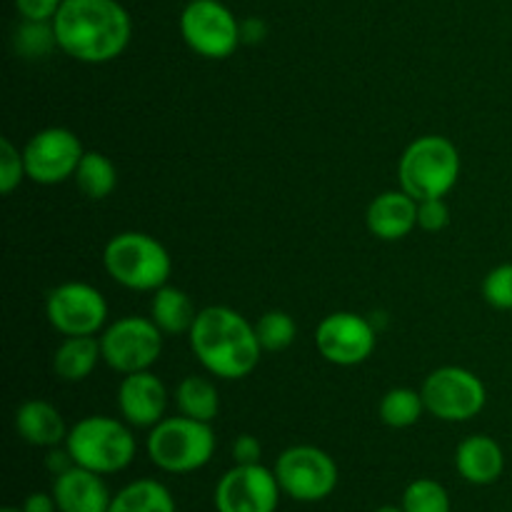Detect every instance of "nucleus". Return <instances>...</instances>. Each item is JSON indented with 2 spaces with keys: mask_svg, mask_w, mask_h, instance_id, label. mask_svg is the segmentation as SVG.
Segmentation results:
<instances>
[{
  "mask_svg": "<svg viewBox=\"0 0 512 512\" xmlns=\"http://www.w3.org/2000/svg\"><path fill=\"white\" fill-rule=\"evenodd\" d=\"M60 5L63 0H15L20 20H35V23H53Z\"/></svg>",
  "mask_w": 512,
  "mask_h": 512,
  "instance_id": "obj_32",
  "label": "nucleus"
},
{
  "mask_svg": "<svg viewBox=\"0 0 512 512\" xmlns=\"http://www.w3.org/2000/svg\"><path fill=\"white\" fill-rule=\"evenodd\" d=\"M375 512H405L400 505H383V508H378Z\"/></svg>",
  "mask_w": 512,
  "mask_h": 512,
  "instance_id": "obj_37",
  "label": "nucleus"
},
{
  "mask_svg": "<svg viewBox=\"0 0 512 512\" xmlns=\"http://www.w3.org/2000/svg\"><path fill=\"white\" fill-rule=\"evenodd\" d=\"M455 470L470 485H493L505 473V453L490 435H470L455 450Z\"/></svg>",
  "mask_w": 512,
  "mask_h": 512,
  "instance_id": "obj_19",
  "label": "nucleus"
},
{
  "mask_svg": "<svg viewBox=\"0 0 512 512\" xmlns=\"http://www.w3.org/2000/svg\"><path fill=\"white\" fill-rule=\"evenodd\" d=\"M45 463H48V470L50 473H53V478L55 475H60V473H65V470H70L75 465V460H73V455L68 453V448H50V453H48V460H45Z\"/></svg>",
  "mask_w": 512,
  "mask_h": 512,
  "instance_id": "obj_35",
  "label": "nucleus"
},
{
  "mask_svg": "<svg viewBox=\"0 0 512 512\" xmlns=\"http://www.w3.org/2000/svg\"><path fill=\"white\" fill-rule=\"evenodd\" d=\"M483 298L490 308L512 310V263L498 265L485 275Z\"/></svg>",
  "mask_w": 512,
  "mask_h": 512,
  "instance_id": "obj_30",
  "label": "nucleus"
},
{
  "mask_svg": "<svg viewBox=\"0 0 512 512\" xmlns=\"http://www.w3.org/2000/svg\"><path fill=\"white\" fill-rule=\"evenodd\" d=\"M195 360L220 380H243L258 368L260 340L255 323L228 305H208L188 333Z\"/></svg>",
  "mask_w": 512,
  "mask_h": 512,
  "instance_id": "obj_2",
  "label": "nucleus"
},
{
  "mask_svg": "<svg viewBox=\"0 0 512 512\" xmlns=\"http://www.w3.org/2000/svg\"><path fill=\"white\" fill-rule=\"evenodd\" d=\"M25 178L28 173H25L23 150L15 148L10 138H3L0 140V190L3 195H13Z\"/></svg>",
  "mask_w": 512,
  "mask_h": 512,
  "instance_id": "obj_29",
  "label": "nucleus"
},
{
  "mask_svg": "<svg viewBox=\"0 0 512 512\" xmlns=\"http://www.w3.org/2000/svg\"><path fill=\"white\" fill-rule=\"evenodd\" d=\"M15 433L20 435V440H25L33 448H58L65 445L68 440L70 428L65 425V418L60 415V410L55 408L48 400H25L20 403V408L15 410Z\"/></svg>",
  "mask_w": 512,
  "mask_h": 512,
  "instance_id": "obj_18",
  "label": "nucleus"
},
{
  "mask_svg": "<svg viewBox=\"0 0 512 512\" xmlns=\"http://www.w3.org/2000/svg\"><path fill=\"white\" fill-rule=\"evenodd\" d=\"M230 453H233L235 465H258L260 458H263V445H260V440L255 435L243 433L233 440Z\"/></svg>",
  "mask_w": 512,
  "mask_h": 512,
  "instance_id": "obj_33",
  "label": "nucleus"
},
{
  "mask_svg": "<svg viewBox=\"0 0 512 512\" xmlns=\"http://www.w3.org/2000/svg\"><path fill=\"white\" fill-rule=\"evenodd\" d=\"M45 315L50 328L63 338L98 335L108 325V300L90 283L70 280L50 290L45 298Z\"/></svg>",
  "mask_w": 512,
  "mask_h": 512,
  "instance_id": "obj_11",
  "label": "nucleus"
},
{
  "mask_svg": "<svg viewBox=\"0 0 512 512\" xmlns=\"http://www.w3.org/2000/svg\"><path fill=\"white\" fill-rule=\"evenodd\" d=\"M423 413H428L423 393L415 388H390L378 405L380 420L393 430L413 428Z\"/></svg>",
  "mask_w": 512,
  "mask_h": 512,
  "instance_id": "obj_25",
  "label": "nucleus"
},
{
  "mask_svg": "<svg viewBox=\"0 0 512 512\" xmlns=\"http://www.w3.org/2000/svg\"><path fill=\"white\" fill-rule=\"evenodd\" d=\"M198 313L200 310H195L190 295L175 285H163L150 300V318L163 330V335H188Z\"/></svg>",
  "mask_w": 512,
  "mask_h": 512,
  "instance_id": "obj_21",
  "label": "nucleus"
},
{
  "mask_svg": "<svg viewBox=\"0 0 512 512\" xmlns=\"http://www.w3.org/2000/svg\"><path fill=\"white\" fill-rule=\"evenodd\" d=\"M255 335H258L263 353H283L298 338V323L285 310H268L255 323Z\"/></svg>",
  "mask_w": 512,
  "mask_h": 512,
  "instance_id": "obj_26",
  "label": "nucleus"
},
{
  "mask_svg": "<svg viewBox=\"0 0 512 512\" xmlns=\"http://www.w3.org/2000/svg\"><path fill=\"white\" fill-rule=\"evenodd\" d=\"M65 448L80 468L98 475H115L130 468L138 453V440L123 418L88 415L70 428Z\"/></svg>",
  "mask_w": 512,
  "mask_h": 512,
  "instance_id": "obj_5",
  "label": "nucleus"
},
{
  "mask_svg": "<svg viewBox=\"0 0 512 512\" xmlns=\"http://www.w3.org/2000/svg\"><path fill=\"white\" fill-rule=\"evenodd\" d=\"M53 30L65 55L80 63L103 65L128 50L133 20L118 0H63Z\"/></svg>",
  "mask_w": 512,
  "mask_h": 512,
  "instance_id": "obj_1",
  "label": "nucleus"
},
{
  "mask_svg": "<svg viewBox=\"0 0 512 512\" xmlns=\"http://www.w3.org/2000/svg\"><path fill=\"white\" fill-rule=\"evenodd\" d=\"M85 148L70 128H43L25 143V173L38 185H58L75 178Z\"/></svg>",
  "mask_w": 512,
  "mask_h": 512,
  "instance_id": "obj_12",
  "label": "nucleus"
},
{
  "mask_svg": "<svg viewBox=\"0 0 512 512\" xmlns=\"http://www.w3.org/2000/svg\"><path fill=\"white\" fill-rule=\"evenodd\" d=\"M280 495L278 478L263 463L233 465L215 485L213 505L218 512H275Z\"/></svg>",
  "mask_w": 512,
  "mask_h": 512,
  "instance_id": "obj_13",
  "label": "nucleus"
},
{
  "mask_svg": "<svg viewBox=\"0 0 512 512\" xmlns=\"http://www.w3.org/2000/svg\"><path fill=\"white\" fill-rule=\"evenodd\" d=\"M20 508L23 512H58V503H55L53 493H30Z\"/></svg>",
  "mask_w": 512,
  "mask_h": 512,
  "instance_id": "obj_34",
  "label": "nucleus"
},
{
  "mask_svg": "<svg viewBox=\"0 0 512 512\" xmlns=\"http://www.w3.org/2000/svg\"><path fill=\"white\" fill-rule=\"evenodd\" d=\"M240 30H243V43H260L265 38V23L258 18L243 20Z\"/></svg>",
  "mask_w": 512,
  "mask_h": 512,
  "instance_id": "obj_36",
  "label": "nucleus"
},
{
  "mask_svg": "<svg viewBox=\"0 0 512 512\" xmlns=\"http://www.w3.org/2000/svg\"><path fill=\"white\" fill-rule=\"evenodd\" d=\"M215 430L210 423L188 415H165L148 430L145 450L150 463L170 475H188L205 468L215 455Z\"/></svg>",
  "mask_w": 512,
  "mask_h": 512,
  "instance_id": "obj_4",
  "label": "nucleus"
},
{
  "mask_svg": "<svg viewBox=\"0 0 512 512\" xmlns=\"http://www.w3.org/2000/svg\"><path fill=\"white\" fill-rule=\"evenodd\" d=\"M173 400L180 415L203 420V423H213L220 413L218 388L205 375H188L180 380L173 390Z\"/></svg>",
  "mask_w": 512,
  "mask_h": 512,
  "instance_id": "obj_23",
  "label": "nucleus"
},
{
  "mask_svg": "<svg viewBox=\"0 0 512 512\" xmlns=\"http://www.w3.org/2000/svg\"><path fill=\"white\" fill-rule=\"evenodd\" d=\"M103 360L100 338L95 335H70L60 340L53 353V373L65 383H83L95 373Z\"/></svg>",
  "mask_w": 512,
  "mask_h": 512,
  "instance_id": "obj_20",
  "label": "nucleus"
},
{
  "mask_svg": "<svg viewBox=\"0 0 512 512\" xmlns=\"http://www.w3.org/2000/svg\"><path fill=\"white\" fill-rule=\"evenodd\" d=\"M53 48H58L53 23H35V20H23L15 30V50L23 58H45Z\"/></svg>",
  "mask_w": 512,
  "mask_h": 512,
  "instance_id": "obj_28",
  "label": "nucleus"
},
{
  "mask_svg": "<svg viewBox=\"0 0 512 512\" xmlns=\"http://www.w3.org/2000/svg\"><path fill=\"white\" fill-rule=\"evenodd\" d=\"M178 25L185 45L205 60L230 58L243 43L240 20L220 0H190Z\"/></svg>",
  "mask_w": 512,
  "mask_h": 512,
  "instance_id": "obj_8",
  "label": "nucleus"
},
{
  "mask_svg": "<svg viewBox=\"0 0 512 512\" xmlns=\"http://www.w3.org/2000/svg\"><path fill=\"white\" fill-rule=\"evenodd\" d=\"M163 338V330L153 323V318L123 315L105 325L100 333L103 363L120 375L150 370L163 355Z\"/></svg>",
  "mask_w": 512,
  "mask_h": 512,
  "instance_id": "obj_9",
  "label": "nucleus"
},
{
  "mask_svg": "<svg viewBox=\"0 0 512 512\" xmlns=\"http://www.w3.org/2000/svg\"><path fill=\"white\" fill-rule=\"evenodd\" d=\"M118 403L120 418L130 428H155L165 418L168 410V388L153 370H140V373L123 375L118 385Z\"/></svg>",
  "mask_w": 512,
  "mask_h": 512,
  "instance_id": "obj_15",
  "label": "nucleus"
},
{
  "mask_svg": "<svg viewBox=\"0 0 512 512\" xmlns=\"http://www.w3.org/2000/svg\"><path fill=\"white\" fill-rule=\"evenodd\" d=\"M365 223H368L370 235L378 240L395 243V240L408 238L418 228V200L403 188L385 190L368 205Z\"/></svg>",
  "mask_w": 512,
  "mask_h": 512,
  "instance_id": "obj_17",
  "label": "nucleus"
},
{
  "mask_svg": "<svg viewBox=\"0 0 512 512\" xmlns=\"http://www.w3.org/2000/svg\"><path fill=\"white\" fill-rule=\"evenodd\" d=\"M463 160L453 140L443 135H420L405 148L398 163L400 188L415 200L445 198L458 185Z\"/></svg>",
  "mask_w": 512,
  "mask_h": 512,
  "instance_id": "obj_6",
  "label": "nucleus"
},
{
  "mask_svg": "<svg viewBox=\"0 0 512 512\" xmlns=\"http://www.w3.org/2000/svg\"><path fill=\"white\" fill-rule=\"evenodd\" d=\"M400 508L405 512H450V495L438 480L418 478L403 490Z\"/></svg>",
  "mask_w": 512,
  "mask_h": 512,
  "instance_id": "obj_27",
  "label": "nucleus"
},
{
  "mask_svg": "<svg viewBox=\"0 0 512 512\" xmlns=\"http://www.w3.org/2000/svg\"><path fill=\"white\" fill-rule=\"evenodd\" d=\"M378 335L368 318L350 310L325 315L315 328V348L328 363L355 368L373 355Z\"/></svg>",
  "mask_w": 512,
  "mask_h": 512,
  "instance_id": "obj_14",
  "label": "nucleus"
},
{
  "mask_svg": "<svg viewBox=\"0 0 512 512\" xmlns=\"http://www.w3.org/2000/svg\"><path fill=\"white\" fill-rule=\"evenodd\" d=\"M105 475L73 465L53 478V498L58 512H108L113 495L105 485Z\"/></svg>",
  "mask_w": 512,
  "mask_h": 512,
  "instance_id": "obj_16",
  "label": "nucleus"
},
{
  "mask_svg": "<svg viewBox=\"0 0 512 512\" xmlns=\"http://www.w3.org/2000/svg\"><path fill=\"white\" fill-rule=\"evenodd\" d=\"M0 512H23V508H13V505H8V508H3Z\"/></svg>",
  "mask_w": 512,
  "mask_h": 512,
  "instance_id": "obj_38",
  "label": "nucleus"
},
{
  "mask_svg": "<svg viewBox=\"0 0 512 512\" xmlns=\"http://www.w3.org/2000/svg\"><path fill=\"white\" fill-rule=\"evenodd\" d=\"M73 180L85 198L105 200L118 188V168L108 155L98 153V150H85Z\"/></svg>",
  "mask_w": 512,
  "mask_h": 512,
  "instance_id": "obj_24",
  "label": "nucleus"
},
{
  "mask_svg": "<svg viewBox=\"0 0 512 512\" xmlns=\"http://www.w3.org/2000/svg\"><path fill=\"white\" fill-rule=\"evenodd\" d=\"M450 225V208L445 198L418 200V228L425 233H440Z\"/></svg>",
  "mask_w": 512,
  "mask_h": 512,
  "instance_id": "obj_31",
  "label": "nucleus"
},
{
  "mask_svg": "<svg viewBox=\"0 0 512 512\" xmlns=\"http://www.w3.org/2000/svg\"><path fill=\"white\" fill-rule=\"evenodd\" d=\"M108 512H178V505L160 480L140 478L113 495Z\"/></svg>",
  "mask_w": 512,
  "mask_h": 512,
  "instance_id": "obj_22",
  "label": "nucleus"
},
{
  "mask_svg": "<svg viewBox=\"0 0 512 512\" xmlns=\"http://www.w3.org/2000/svg\"><path fill=\"white\" fill-rule=\"evenodd\" d=\"M280 490L298 503H320L330 498L340 483L333 455L315 445H293L283 450L273 465Z\"/></svg>",
  "mask_w": 512,
  "mask_h": 512,
  "instance_id": "obj_7",
  "label": "nucleus"
},
{
  "mask_svg": "<svg viewBox=\"0 0 512 512\" xmlns=\"http://www.w3.org/2000/svg\"><path fill=\"white\" fill-rule=\"evenodd\" d=\"M103 265L113 283L135 293H155L168 285L173 273L168 248L158 238L140 230L113 235L103 250Z\"/></svg>",
  "mask_w": 512,
  "mask_h": 512,
  "instance_id": "obj_3",
  "label": "nucleus"
},
{
  "mask_svg": "<svg viewBox=\"0 0 512 512\" xmlns=\"http://www.w3.org/2000/svg\"><path fill=\"white\" fill-rule=\"evenodd\" d=\"M425 410L445 423H468L483 413L488 403L485 383L468 368L443 365L425 378L420 388Z\"/></svg>",
  "mask_w": 512,
  "mask_h": 512,
  "instance_id": "obj_10",
  "label": "nucleus"
}]
</instances>
